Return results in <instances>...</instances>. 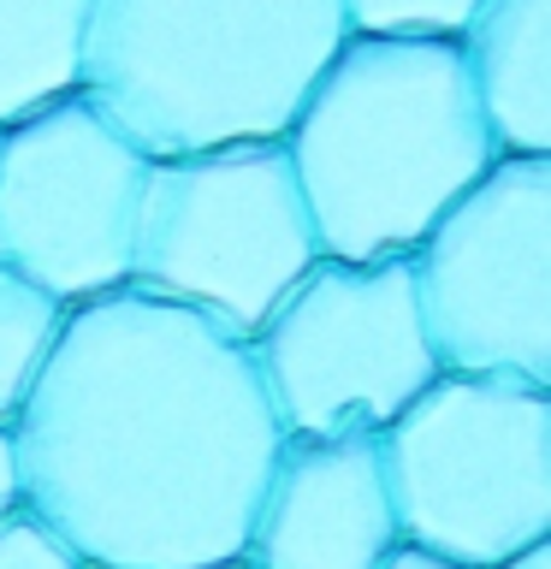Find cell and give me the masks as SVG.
I'll list each match as a JSON object with an SVG mask.
<instances>
[{
	"mask_svg": "<svg viewBox=\"0 0 551 569\" xmlns=\"http://www.w3.org/2000/svg\"><path fill=\"white\" fill-rule=\"evenodd\" d=\"M279 445L249 338L131 284L66 309L12 416L18 498L96 569L238 563Z\"/></svg>",
	"mask_w": 551,
	"mask_h": 569,
	"instance_id": "cell-1",
	"label": "cell"
},
{
	"mask_svg": "<svg viewBox=\"0 0 551 569\" xmlns=\"http://www.w3.org/2000/svg\"><path fill=\"white\" fill-rule=\"evenodd\" d=\"M332 261L409 256L498 160L457 42L344 36L279 137Z\"/></svg>",
	"mask_w": 551,
	"mask_h": 569,
	"instance_id": "cell-2",
	"label": "cell"
},
{
	"mask_svg": "<svg viewBox=\"0 0 551 569\" xmlns=\"http://www.w3.org/2000/svg\"><path fill=\"white\" fill-rule=\"evenodd\" d=\"M344 36L338 0H89L78 96L149 160L279 142Z\"/></svg>",
	"mask_w": 551,
	"mask_h": 569,
	"instance_id": "cell-3",
	"label": "cell"
},
{
	"mask_svg": "<svg viewBox=\"0 0 551 569\" xmlns=\"http://www.w3.org/2000/svg\"><path fill=\"white\" fill-rule=\"evenodd\" d=\"M398 540L457 569L551 546V386L433 373L380 427Z\"/></svg>",
	"mask_w": 551,
	"mask_h": 569,
	"instance_id": "cell-4",
	"label": "cell"
},
{
	"mask_svg": "<svg viewBox=\"0 0 551 569\" xmlns=\"http://www.w3.org/2000/svg\"><path fill=\"white\" fill-rule=\"evenodd\" d=\"M320 261L309 208L279 142H231L149 160L131 291L249 338Z\"/></svg>",
	"mask_w": 551,
	"mask_h": 569,
	"instance_id": "cell-5",
	"label": "cell"
},
{
	"mask_svg": "<svg viewBox=\"0 0 551 569\" xmlns=\"http://www.w3.org/2000/svg\"><path fill=\"white\" fill-rule=\"evenodd\" d=\"M439 373L551 386V154H498L409 249Z\"/></svg>",
	"mask_w": 551,
	"mask_h": 569,
	"instance_id": "cell-6",
	"label": "cell"
},
{
	"mask_svg": "<svg viewBox=\"0 0 551 569\" xmlns=\"http://www.w3.org/2000/svg\"><path fill=\"white\" fill-rule=\"evenodd\" d=\"M249 356L291 439L380 433L439 373L409 256H320L249 332Z\"/></svg>",
	"mask_w": 551,
	"mask_h": 569,
	"instance_id": "cell-7",
	"label": "cell"
},
{
	"mask_svg": "<svg viewBox=\"0 0 551 569\" xmlns=\"http://www.w3.org/2000/svg\"><path fill=\"white\" fill-rule=\"evenodd\" d=\"M149 154L78 89L0 124V261L78 309L131 284Z\"/></svg>",
	"mask_w": 551,
	"mask_h": 569,
	"instance_id": "cell-8",
	"label": "cell"
},
{
	"mask_svg": "<svg viewBox=\"0 0 551 569\" xmlns=\"http://www.w3.org/2000/svg\"><path fill=\"white\" fill-rule=\"evenodd\" d=\"M398 546L380 433H284L243 540L249 569H380Z\"/></svg>",
	"mask_w": 551,
	"mask_h": 569,
	"instance_id": "cell-9",
	"label": "cell"
},
{
	"mask_svg": "<svg viewBox=\"0 0 551 569\" xmlns=\"http://www.w3.org/2000/svg\"><path fill=\"white\" fill-rule=\"evenodd\" d=\"M498 154H551V0H480L457 36Z\"/></svg>",
	"mask_w": 551,
	"mask_h": 569,
	"instance_id": "cell-10",
	"label": "cell"
},
{
	"mask_svg": "<svg viewBox=\"0 0 551 569\" xmlns=\"http://www.w3.org/2000/svg\"><path fill=\"white\" fill-rule=\"evenodd\" d=\"M89 0H0V124L78 89Z\"/></svg>",
	"mask_w": 551,
	"mask_h": 569,
	"instance_id": "cell-11",
	"label": "cell"
},
{
	"mask_svg": "<svg viewBox=\"0 0 551 569\" xmlns=\"http://www.w3.org/2000/svg\"><path fill=\"white\" fill-rule=\"evenodd\" d=\"M60 320H66V309L42 291V284H30L24 273H12V267L0 261V421L18 416L30 380L42 373L48 350H53Z\"/></svg>",
	"mask_w": 551,
	"mask_h": 569,
	"instance_id": "cell-12",
	"label": "cell"
},
{
	"mask_svg": "<svg viewBox=\"0 0 551 569\" xmlns=\"http://www.w3.org/2000/svg\"><path fill=\"white\" fill-rule=\"evenodd\" d=\"M350 36H409V42H457L480 0H338Z\"/></svg>",
	"mask_w": 551,
	"mask_h": 569,
	"instance_id": "cell-13",
	"label": "cell"
},
{
	"mask_svg": "<svg viewBox=\"0 0 551 569\" xmlns=\"http://www.w3.org/2000/svg\"><path fill=\"white\" fill-rule=\"evenodd\" d=\"M0 569H78V558L30 505H18L0 516Z\"/></svg>",
	"mask_w": 551,
	"mask_h": 569,
	"instance_id": "cell-14",
	"label": "cell"
},
{
	"mask_svg": "<svg viewBox=\"0 0 551 569\" xmlns=\"http://www.w3.org/2000/svg\"><path fill=\"white\" fill-rule=\"evenodd\" d=\"M18 451H12V421H0V516L18 510Z\"/></svg>",
	"mask_w": 551,
	"mask_h": 569,
	"instance_id": "cell-15",
	"label": "cell"
},
{
	"mask_svg": "<svg viewBox=\"0 0 551 569\" xmlns=\"http://www.w3.org/2000/svg\"><path fill=\"white\" fill-rule=\"evenodd\" d=\"M380 569H457V563H444V558H433V551H421V546H409V540H398L385 551V563Z\"/></svg>",
	"mask_w": 551,
	"mask_h": 569,
	"instance_id": "cell-16",
	"label": "cell"
},
{
	"mask_svg": "<svg viewBox=\"0 0 551 569\" xmlns=\"http://www.w3.org/2000/svg\"><path fill=\"white\" fill-rule=\"evenodd\" d=\"M498 569H551V546H533V551H515V558H504Z\"/></svg>",
	"mask_w": 551,
	"mask_h": 569,
	"instance_id": "cell-17",
	"label": "cell"
},
{
	"mask_svg": "<svg viewBox=\"0 0 551 569\" xmlns=\"http://www.w3.org/2000/svg\"><path fill=\"white\" fill-rule=\"evenodd\" d=\"M220 569H249V563H243V558H238V563H220Z\"/></svg>",
	"mask_w": 551,
	"mask_h": 569,
	"instance_id": "cell-18",
	"label": "cell"
},
{
	"mask_svg": "<svg viewBox=\"0 0 551 569\" xmlns=\"http://www.w3.org/2000/svg\"><path fill=\"white\" fill-rule=\"evenodd\" d=\"M78 569H96V563H78Z\"/></svg>",
	"mask_w": 551,
	"mask_h": 569,
	"instance_id": "cell-19",
	"label": "cell"
}]
</instances>
